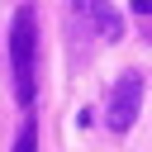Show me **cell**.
<instances>
[{
    "label": "cell",
    "mask_w": 152,
    "mask_h": 152,
    "mask_svg": "<svg viewBox=\"0 0 152 152\" xmlns=\"http://www.w3.org/2000/svg\"><path fill=\"white\" fill-rule=\"evenodd\" d=\"M33 57H38V14L28 5H19L14 10V24H10V66H14V100L24 109H33V100H38Z\"/></svg>",
    "instance_id": "cell-1"
},
{
    "label": "cell",
    "mask_w": 152,
    "mask_h": 152,
    "mask_svg": "<svg viewBox=\"0 0 152 152\" xmlns=\"http://www.w3.org/2000/svg\"><path fill=\"white\" fill-rule=\"evenodd\" d=\"M66 24H71V43L76 38H104V43L124 38V19H119V10L109 0H71Z\"/></svg>",
    "instance_id": "cell-2"
},
{
    "label": "cell",
    "mask_w": 152,
    "mask_h": 152,
    "mask_svg": "<svg viewBox=\"0 0 152 152\" xmlns=\"http://www.w3.org/2000/svg\"><path fill=\"white\" fill-rule=\"evenodd\" d=\"M138 104H142V76H138V71H124V76L109 86V100H104V124H109V133H128L133 119H138Z\"/></svg>",
    "instance_id": "cell-3"
},
{
    "label": "cell",
    "mask_w": 152,
    "mask_h": 152,
    "mask_svg": "<svg viewBox=\"0 0 152 152\" xmlns=\"http://www.w3.org/2000/svg\"><path fill=\"white\" fill-rule=\"evenodd\" d=\"M14 152H38V114H28V119H24V128H19V142H14Z\"/></svg>",
    "instance_id": "cell-4"
},
{
    "label": "cell",
    "mask_w": 152,
    "mask_h": 152,
    "mask_svg": "<svg viewBox=\"0 0 152 152\" xmlns=\"http://www.w3.org/2000/svg\"><path fill=\"white\" fill-rule=\"evenodd\" d=\"M133 5V14H138V24H142V38L152 43V0H128Z\"/></svg>",
    "instance_id": "cell-5"
}]
</instances>
